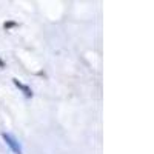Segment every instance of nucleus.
<instances>
[{
  "label": "nucleus",
  "instance_id": "nucleus-1",
  "mask_svg": "<svg viewBox=\"0 0 154 154\" xmlns=\"http://www.w3.org/2000/svg\"><path fill=\"white\" fill-rule=\"evenodd\" d=\"M2 139L5 140V143L11 148V151L14 152V154H23V149H22L20 142H19V140L12 136V134H9V133H2Z\"/></svg>",
  "mask_w": 154,
  "mask_h": 154
},
{
  "label": "nucleus",
  "instance_id": "nucleus-2",
  "mask_svg": "<svg viewBox=\"0 0 154 154\" xmlns=\"http://www.w3.org/2000/svg\"><path fill=\"white\" fill-rule=\"evenodd\" d=\"M12 82H14V85H16V86H17V88H19L26 97H32V89H31L29 86H26L25 83L19 82V79H12Z\"/></svg>",
  "mask_w": 154,
  "mask_h": 154
},
{
  "label": "nucleus",
  "instance_id": "nucleus-3",
  "mask_svg": "<svg viewBox=\"0 0 154 154\" xmlns=\"http://www.w3.org/2000/svg\"><path fill=\"white\" fill-rule=\"evenodd\" d=\"M3 65H5V63H3V60H2V59H0V66H3Z\"/></svg>",
  "mask_w": 154,
  "mask_h": 154
}]
</instances>
